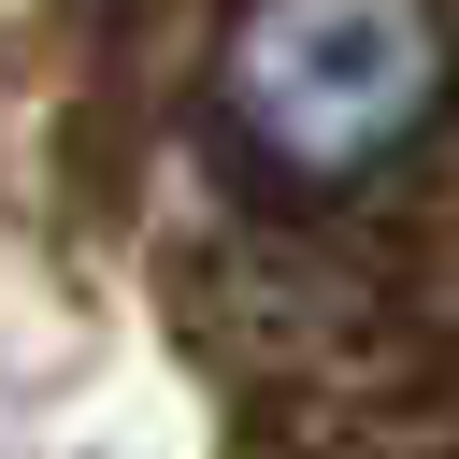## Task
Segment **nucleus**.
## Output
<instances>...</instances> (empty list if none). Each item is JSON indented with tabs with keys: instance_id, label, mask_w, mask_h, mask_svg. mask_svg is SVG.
Listing matches in <instances>:
<instances>
[{
	"instance_id": "nucleus-1",
	"label": "nucleus",
	"mask_w": 459,
	"mask_h": 459,
	"mask_svg": "<svg viewBox=\"0 0 459 459\" xmlns=\"http://www.w3.org/2000/svg\"><path fill=\"white\" fill-rule=\"evenodd\" d=\"M445 86H459L445 0H230V43H215V115L244 172L301 201H344L387 158H416Z\"/></svg>"
}]
</instances>
